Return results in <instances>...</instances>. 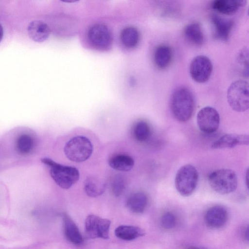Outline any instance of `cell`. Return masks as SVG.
Listing matches in <instances>:
<instances>
[{"label": "cell", "mask_w": 249, "mask_h": 249, "mask_svg": "<svg viewBox=\"0 0 249 249\" xmlns=\"http://www.w3.org/2000/svg\"><path fill=\"white\" fill-rule=\"evenodd\" d=\"M170 108L176 120L181 122L188 121L195 108L194 97L191 91L185 87L176 89L170 98Z\"/></svg>", "instance_id": "6da1fadb"}, {"label": "cell", "mask_w": 249, "mask_h": 249, "mask_svg": "<svg viewBox=\"0 0 249 249\" xmlns=\"http://www.w3.org/2000/svg\"><path fill=\"white\" fill-rule=\"evenodd\" d=\"M41 160L49 168L50 175L54 181L63 189L70 188L79 179V172L74 167L61 164L47 157L42 158Z\"/></svg>", "instance_id": "7a4b0ae2"}, {"label": "cell", "mask_w": 249, "mask_h": 249, "mask_svg": "<svg viewBox=\"0 0 249 249\" xmlns=\"http://www.w3.org/2000/svg\"><path fill=\"white\" fill-rule=\"evenodd\" d=\"M93 151V145L87 137L77 136L71 138L65 144L64 152L70 160L82 162L88 160Z\"/></svg>", "instance_id": "3957f363"}, {"label": "cell", "mask_w": 249, "mask_h": 249, "mask_svg": "<svg viewBox=\"0 0 249 249\" xmlns=\"http://www.w3.org/2000/svg\"><path fill=\"white\" fill-rule=\"evenodd\" d=\"M208 181L211 188L221 195L234 192L238 184L235 172L229 169H220L213 171L209 176Z\"/></svg>", "instance_id": "277c9868"}, {"label": "cell", "mask_w": 249, "mask_h": 249, "mask_svg": "<svg viewBox=\"0 0 249 249\" xmlns=\"http://www.w3.org/2000/svg\"><path fill=\"white\" fill-rule=\"evenodd\" d=\"M227 101L231 107L236 112H244L249 107V84L244 80L232 82L227 94Z\"/></svg>", "instance_id": "5b68a950"}, {"label": "cell", "mask_w": 249, "mask_h": 249, "mask_svg": "<svg viewBox=\"0 0 249 249\" xmlns=\"http://www.w3.org/2000/svg\"><path fill=\"white\" fill-rule=\"evenodd\" d=\"M198 181V173L192 165L187 164L178 171L175 179L176 188L183 196H188L195 191Z\"/></svg>", "instance_id": "8992f818"}, {"label": "cell", "mask_w": 249, "mask_h": 249, "mask_svg": "<svg viewBox=\"0 0 249 249\" xmlns=\"http://www.w3.org/2000/svg\"><path fill=\"white\" fill-rule=\"evenodd\" d=\"M111 222L95 214L88 215L85 221V231L86 236L90 239L109 238Z\"/></svg>", "instance_id": "52a82bcc"}, {"label": "cell", "mask_w": 249, "mask_h": 249, "mask_svg": "<svg viewBox=\"0 0 249 249\" xmlns=\"http://www.w3.org/2000/svg\"><path fill=\"white\" fill-rule=\"evenodd\" d=\"M213 71V65L206 56L199 55L192 60L189 72L192 78L199 83H205L210 79Z\"/></svg>", "instance_id": "ba28073f"}, {"label": "cell", "mask_w": 249, "mask_h": 249, "mask_svg": "<svg viewBox=\"0 0 249 249\" xmlns=\"http://www.w3.org/2000/svg\"><path fill=\"white\" fill-rule=\"evenodd\" d=\"M219 123V114L213 107H205L197 113V125L204 133L209 134L214 132L218 128Z\"/></svg>", "instance_id": "9c48e42d"}, {"label": "cell", "mask_w": 249, "mask_h": 249, "mask_svg": "<svg viewBox=\"0 0 249 249\" xmlns=\"http://www.w3.org/2000/svg\"><path fill=\"white\" fill-rule=\"evenodd\" d=\"M88 36L91 44L100 50H107L112 42V36L110 30L102 24L91 26L88 31Z\"/></svg>", "instance_id": "30bf717a"}, {"label": "cell", "mask_w": 249, "mask_h": 249, "mask_svg": "<svg viewBox=\"0 0 249 249\" xmlns=\"http://www.w3.org/2000/svg\"><path fill=\"white\" fill-rule=\"evenodd\" d=\"M204 218L208 227L213 229H219L223 227L227 222L228 213L224 207L215 205L207 210Z\"/></svg>", "instance_id": "8fae6325"}, {"label": "cell", "mask_w": 249, "mask_h": 249, "mask_svg": "<svg viewBox=\"0 0 249 249\" xmlns=\"http://www.w3.org/2000/svg\"><path fill=\"white\" fill-rule=\"evenodd\" d=\"M249 143L248 135L226 134L213 142L211 146L214 149L230 148L238 145H248Z\"/></svg>", "instance_id": "7c38bea8"}, {"label": "cell", "mask_w": 249, "mask_h": 249, "mask_svg": "<svg viewBox=\"0 0 249 249\" xmlns=\"http://www.w3.org/2000/svg\"><path fill=\"white\" fill-rule=\"evenodd\" d=\"M37 137L31 131H25L17 137L16 140V149L22 156H28L35 150L37 146Z\"/></svg>", "instance_id": "4fadbf2b"}, {"label": "cell", "mask_w": 249, "mask_h": 249, "mask_svg": "<svg viewBox=\"0 0 249 249\" xmlns=\"http://www.w3.org/2000/svg\"><path fill=\"white\" fill-rule=\"evenodd\" d=\"M211 20L214 27V37L224 41L228 40L233 28V21L217 15H212Z\"/></svg>", "instance_id": "5bb4252c"}, {"label": "cell", "mask_w": 249, "mask_h": 249, "mask_svg": "<svg viewBox=\"0 0 249 249\" xmlns=\"http://www.w3.org/2000/svg\"><path fill=\"white\" fill-rule=\"evenodd\" d=\"M63 231L67 240L75 245H80L83 241V237L77 225L66 213L62 214Z\"/></svg>", "instance_id": "9a60e30c"}, {"label": "cell", "mask_w": 249, "mask_h": 249, "mask_svg": "<svg viewBox=\"0 0 249 249\" xmlns=\"http://www.w3.org/2000/svg\"><path fill=\"white\" fill-rule=\"evenodd\" d=\"M148 202L146 194L142 191L131 193L127 198L125 205L127 208L135 213H142L145 210Z\"/></svg>", "instance_id": "2e32d148"}, {"label": "cell", "mask_w": 249, "mask_h": 249, "mask_svg": "<svg viewBox=\"0 0 249 249\" xmlns=\"http://www.w3.org/2000/svg\"><path fill=\"white\" fill-rule=\"evenodd\" d=\"M28 33L34 41L42 42L49 36L51 30L48 25L41 20H34L28 25Z\"/></svg>", "instance_id": "e0dca14e"}, {"label": "cell", "mask_w": 249, "mask_h": 249, "mask_svg": "<svg viewBox=\"0 0 249 249\" xmlns=\"http://www.w3.org/2000/svg\"><path fill=\"white\" fill-rule=\"evenodd\" d=\"M246 3L247 1L244 0H216L212 2L211 6L213 9L220 13L232 15Z\"/></svg>", "instance_id": "ac0fdd59"}, {"label": "cell", "mask_w": 249, "mask_h": 249, "mask_svg": "<svg viewBox=\"0 0 249 249\" xmlns=\"http://www.w3.org/2000/svg\"><path fill=\"white\" fill-rule=\"evenodd\" d=\"M106 189V183L102 178L95 176H89L84 183L86 194L91 197H96L103 194Z\"/></svg>", "instance_id": "d6986e66"}, {"label": "cell", "mask_w": 249, "mask_h": 249, "mask_svg": "<svg viewBox=\"0 0 249 249\" xmlns=\"http://www.w3.org/2000/svg\"><path fill=\"white\" fill-rule=\"evenodd\" d=\"M172 57V50L167 45H160L154 51V61L157 67L160 69H164L169 66Z\"/></svg>", "instance_id": "ffe728a7"}, {"label": "cell", "mask_w": 249, "mask_h": 249, "mask_svg": "<svg viewBox=\"0 0 249 249\" xmlns=\"http://www.w3.org/2000/svg\"><path fill=\"white\" fill-rule=\"evenodd\" d=\"M117 237L124 241H132L144 235L145 232L142 228L131 225H121L114 231Z\"/></svg>", "instance_id": "44dd1931"}, {"label": "cell", "mask_w": 249, "mask_h": 249, "mask_svg": "<svg viewBox=\"0 0 249 249\" xmlns=\"http://www.w3.org/2000/svg\"><path fill=\"white\" fill-rule=\"evenodd\" d=\"M108 164L114 170L127 172L131 170L133 167L134 160L128 155L118 154L114 155L109 158Z\"/></svg>", "instance_id": "7402d4cb"}, {"label": "cell", "mask_w": 249, "mask_h": 249, "mask_svg": "<svg viewBox=\"0 0 249 249\" xmlns=\"http://www.w3.org/2000/svg\"><path fill=\"white\" fill-rule=\"evenodd\" d=\"M184 35L186 39L194 45L200 46L204 42V36L198 23L188 24L184 29Z\"/></svg>", "instance_id": "603a6c76"}, {"label": "cell", "mask_w": 249, "mask_h": 249, "mask_svg": "<svg viewBox=\"0 0 249 249\" xmlns=\"http://www.w3.org/2000/svg\"><path fill=\"white\" fill-rule=\"evenodd\" d=\"M140 35L137 28L132 26L124 28L120 34L122 44L126 48L132 49L136 47L140 41Z\"/></svg>", "instance_id": "cb8c5ba5"}, {"label": "cell", "mask_w": 249, "mask_h": 249, "mask_svg": "<svg viewBox=\"0 0 249 249\" xmlns=\"http://www.w3.org/2000/svg\"><path fill=\"white\" fill-rule=\"evenodd\" d=\"M133 135L138 142H145L151 135V129L149 124L144 120L137 122L133 127Z\"/></svg>", "instance_id": "d4e9b609"}, {"label": "cell", "mask_w": 249, "mask_h": 249, "mask_svg": "<svg viewBox=\"0 0 249 249\" xmlns=\"http://www.w3.org/2000/svg\"><path fill=\"white\" fill-rule=\"evenodd\" d=\"M126 180L124 177L121 174H118L112 178L110 188L112 194L116 197L121 196L125 190Z\"/></svg>", "instance_id": "484cf974"}, {"label": "cell", "mask_w": 249, "mask_h": 249, "mask_svg": "<svg viewBox=\"0 0 249 249\" xmlns=\"http://www.w3.org/2000/svg\"><path fill=\"white\" fill-rule=\"evenodd\" d=\"M176 223L177 218L175 215L171 212H166L161 217L160 224L164 229H172L176 226Z\"/></svg>", "instance_id": "4316f807"}, {"label": "cell", "mask_w": 249, "mask_h": 249, "mask_svg": "<svg viewBox=\"0 0 249 249\" xmlns=\"http://www.w3.org/2000/svg\"><path fill=\"white\" fill-rule=\"evenodd\" d=\"M248 51L246 49L241 50L238 55V61L247 67H248Z\"/></svg>", "instance_id": "83f0119b"}, {"label": "cell", "mask_w": 249, "mask_h": 249, "mask_svg": "<svg viewBox=\"0 0 249 249\" xmlns=\"http://www.w3.org/2000/svg\"><path fill=\"white\" fill-rule=\"evenodd\" d=\"M3 36V29L2 26L0 24V42H1Z\"/></svg>", "instance_id": "f1b7e54d"}, {"label": "cell", "mask_w": 249, "mask_h": 249, "mask_svg": "<svg viewBox=\"0 0 249 249\" xmlns=\"http://www.w3.org/2000/svg\"><path fill=\"white\" fill-rule=\"evenodd\" d=\"M187 249H206L195 247V246H190L187 248Z\"/></svg>", "instance_id": "f546056e"}, {"label": "cell", "mask_w": 249, "mask_h": 249, "mask_svg": "<svg viewBox=\"0 0 249 249\" xmlns=\"http://www.w3.org/2000/svg\"><path fill=\"white\" fill-rule=\"evenodd\" d=\"M248 175H249V172H248V169L247 170V174H246V184H247V187H248Z\"/></svg>", "instance_id": "4dcf8cb0"}]
</instances>
